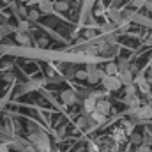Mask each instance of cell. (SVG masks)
<instances>
[{"instance_id":"6da1fadb","label":"cell","mask_w":152,"mask_h":152,"mask_svg":"<svg viewBox=\"0 0 152 152\" xmlns=\"http://www.w3.org/2000/svg\"><path fill=\"white\" fill-rule=\"evenodd\" d=\"M101 83H103V87H104L108 92H115V90H118V88L122 87L120 78H118V76H110V75L103 76V78H101Z\"/></svg>"},{"instance_id":"7a4b0ae2","label":"cell","mask_w":152,"mask_h":152,"mask_svg":"<svg viewBox=\"0 0 152 152\" xmlns=\"http://www.w3.org/2000/svg\"><path fill=\"white\" fill-rule=\"evenodd\" d=\"M133 118H134V124L136 122H147L149 118H152V108L149 104H143L140 108H136V112H133Z\"/></svg>"},{"instance_id":"3957f363","label":"cell","mask_w":152,"mask_h":152,"mask_svg":"<svg viewBox=\"0 0 152 152\" xmlns=\"http://www.w3.org/2000/svg\"><path fill=\"white\" fill-rule=\"evenodd\" d=\"M104 75H106L104 71L97 69V67L92 66V64L87 67V81H88V83H97V81H101V78H103Z\"/></svg>"},{"instance_id":"277c9868","label":"cell","mask_w":152,"mask_h":152,"mask_svg":"<svg viewBox=\"0 0 152 152\" xmlns=\"http://www.w3.org/2000/svg\"><path fill=\"white\" fill-rule=\"evenodd\" d=\"M96 112H99V113H103V115H108L112 112V104L106 99H97L96 101Z\"/></svg>"},{"instance_id":"5b68a950","label":"cell","mask_w":152,"mask_h":152,"mask_svg":"<svg viewBox=\"0 0 152 152\" xmlns=\"http://www.w3.org/2000/svg\"><path fill=\"white\" fill-rule=\"evenodd\" d=\"M39 12L41 14H51V12H55L53 0H41L39 2Z\"/></svg>"},{"instance_id":"8992f818","label":"cell","mask_w":152,"mask_h":152,"mask_svg":"<svg viewBox=\"0 0 152 152\" xmlns=\"http://www.w3.org/2000/svg\"><path fill=\"white\" fill-rule=\"evenodd\" d=\"M60 97H62V103H64V104H75V103H76L75 90H64Z\"/></svg>"},{"instance_id":"52a82bcc","label":"cell","mask_w":152,"mask_h":152,"mask_svg":"<svg viewBox=\"0 0 152 152\" xmlns=\"http://www.w3.org/2000/svg\"><path fill=\"white\" fill-rule=\"evenodd\" d=\"M124 103L129 106V108H133V110H136V108H140V99L136 97V94H133V96H126L124 97Z\"/></svg>"},{"instance_id":"ba28073f","label":"cell","mask_w":152,"mask_h":152,"mask_svg":"<svg viewBox=\"0 0 152 152\" xmlns=\"http://www.w3.org/2000/svg\"><path fill=\"white\" fill-rule=\"evenodd\" d=\"M126 131L122 129V127H117L113 133H112V140H113L115 143H122V142H126Z\"/></svg>"},{"instance_id":"9c48e42d","label":"cell","mask_w":152,"mask_h":152,"mask_svg":"<svg viewBox=\"0 0 152 152\" xmlns=\"http://www.w3.org/2000/svg\"><path fill=\"white\" fill-rule=\"evenodd\" d=\"M96 110V99L94 97H85V101H83V112L85 113H92Z\"/></svg>"},{"instance_id":"30bf717a","label":"cell","mask_w":152,"mask_h":152,"mask_svg":"<svg viewBox=\"0 0 152 152\" xmlns=\"http://www.w3.org/2000/svg\"><path fill=\"white\" fill-rule=\"evenodd\" d=\"M118 78H120V81H122V85H127V83H133V80H134V76H133V71L131 69H127V71H122V73H118Z\"/></svg>"},{"instance_id":"8fae6325","label":"cell","mask_w":152,"mask_h":152,"mask_svg":"<svg viewBox=\"0 0 152 152\" xmlns=\"http://www.w3.org/2000/svg\"><path fill=\"white\" fill-rule=\"evenodd\" d=\"M88 115H90V118H92V122H94V124H96V127H97V126H101V124H104V122H106V115L99 113V112H96V110H94V112H92V113H88Z\"/></svg>"},{"instance_id":"7c38bea8","label":"cell","mask_w":152,"mask_h":152,"mask_svg":"<svg viewBox=\"0 0 152 152\" xmlns=\"http://www.w3.org/2000/svg\"><path fill=\"white\" fill-rule=\"evenodd\" d=\"M16 41H18L20 44H23V46H28V44L32 42L28 32H18V34H16Z\"/></svg>"},{"instance_id":"4fadbf2b","label":"cell","mask_w":152,"mask_h":152,"mask_svg":"<svg viewBox=\"0 0 152 152\" xmlns=\"http://www.w3.org/2000/svg\"><path fill=\"white\" fill-rule=\"evenodd\" d=\"M53 9L58 11V12H66V11L69 9V4H67L66 0H55V2H53Z\"/></svg>"},{"instance_id":"5bb4252c","label":"cell","mask_w":152,"mask_h":152,"mask_svg":"<svg viewBox=\"0 0 152 152\" xmlns=\"http://www.w3.org/2000/svg\"><path fill=\"white\" fill-rule=\"evenodd\" d=\"M104 73L110 75V76H117L118 75V67H117V64H115V62H108L106 67H104Z\"/></svg>"},{"instance_id":"9a60e30c","label":"cell","mask_w":152,"mask_h":152,"mask_svg":"<svg viewBox=\"0 0 152 152\" xmlns=\"http://www.w3.org/2000/svg\"><path fill=\"white\" fill-rule=\"evenodd\" d=\"M18 28L16 27H12V25H9V23H0V32L4 34V36H9V34H12V32H16Z\"/></svg>"},{"instance_id":"2e32d148","label":"cell","mask_w":152,"mask_h":152,"mask_svg":"<svg viewBox=\"0 0 152 152\" xmlns=\"http://www.w3.org/2000/svg\"><path fill=\"white\" fill-rule=\"evenodd\" d=\"M122 129L126 131V134H131L134 131V122L133 120H124L122 122Z\"/></svg>"},{"instance_id":"e0dca14e","label":"cell","mask_w":152,"mask_h":152,"mask_svg":"<svg viewBox=\"0 0 152 152\" xmlns=\"http://www.w3.org/2000/svg\"><path fill=\"white\" fill-rule=\"evenodd\" d=\"M16 28H18L16 32H28L30 30V21L28 20H23V21H20V25Z\"/></svg>"},{"instance_id":"ac0fdd59","label":"cell","mask_w":152,"mask_h":152,"mask_svg":"<svg viewBox=\"0 0 152 152\" xmlns=\"http://www.w3.org/2000/svg\"><path fill=\"white\" fill-rule=\"evenodd\" d=\"M39 16H41L39 9H30V11L27 12V20H28V21H36V20H39Z\"/></svg>"},{"instance_id":"d6986e66","label":"cell","mask_w":152,"mask_h":152,"mask_svg":"<svg viewBox=\"0 0 152 152\" xmlns=\"http://www.w3.org/2000/svg\"><path fill=\"white\" fill-rule=\"evenodd\" d=\"M117 67H118V73H122V71H127V69H131V66H129V62H127L126 58H120V60H118V64H117Z\"/></svg>"},{"instance_id":"ffe728a7","label":"cell","mask_w":152,"mask_h":152,"mask_svg":"<svg viewBox=\"0 0 152 152\" xmlns=\"http://www.w3.org/2000/svg\"><path fill=\"white\" fill-rule=\"evenodd\" d=\"M129 136H131V142H133L134 145H140V143H143V136H142V134H138V133H131Z\"/></svg>"},{"instance_id":"44dd1931","label":"cell","mask_w":152,"mask_h":152,"mask_svg":"<svg viewBox=\"0 0 152 152\" xmlns=\"http://www.w3.org/2000/svg\"><path fill=\"white\" fill-rule=\"evenodd\" d=\"M136 94V85L134 83H127L126 85V96H133Z\"/></svg>"},{"instance_id":"7402d4cb","label":"cell","mask_w":152,"mask_h":152,"mask_svg":"<svg viewBox=\"0 0 152 152\" xmlns=\"http://www.w3.org/2000/svg\"><path fill=\"white\" fill-rule=\"evenodd\" d=\"M136 152H152V149L147 143H140V145H136Z\"/></svg>"},{"instance_id":"603a6c76","label":"cell","mask_w":152,"mask_h":152,"mask_svg":"<svg viewBox=\"0 0 152 152\" xmlns=\"http://www.w3.org/2000/svg\"><path fill=\"white\" fill-rule=\"evenodd\" d=\"M145 2L147 0H133V5H134V9H143L145 7Z\"/></svg>"},{"instance_id":"cb8c5ba5","label":"cell","mask_w":152,"mask_h":152,"mask_svg":"<svg viewBox=\"0 0 152 152\" xmlns=\"http://www.w3.org/2000/svg\"><path fill=\"white\" fill-rule=\"evenodd\" d=\"M104 96H106L104 92H90V97H94L96 101H97V99H103Z\"/></svg>"},{"instance_id":"d4e9b609","label":"cell","mask_w":152,"mask_h":152,"mask_svg":"<svg viewBox=\"0 0 152 152\" xmlns=\"http://www.w3.org/2000/svg\"><path fill=\"white\" fill-rule=\"evenodd\" d=\"M75 76L78 80H87V71H76Z\"/></svg>"},{"instance_id":"484cf974","label":"cell","mask_w":152,"mask_h":152,"mask_svg":"<svg viewBox=\"0 0 152 152\" xmlns=\"http://www.w3.org/2000/svg\"><path fill=\"white\" fill-rule=\"evenodd\" d=\"M21 152H37V149L34 147V145H30V143H27L25 147H23V151Z\"/></svg>"},{"instance_id":"4316f807","label":"cell","mask_w":152,"mask_h":152,"mask_svg":"<svg viewBox=\"0 0 152 152\" xmlns=\"http://www.w3.org/2000/svg\"><path fill=\"white\" fill-rule=\"evenodd\" d=\"M85 37L87 39H94L96 37V32H94V30H87V32H85Z\"/></svg>"},{"instance_id":"83f0119b","label":"cell","mask_w":152,"mask_h":152,"mask_svg":"<svg viewBox=\"0 0 152 152\" xmlns=\"http://www.w3.org/2000/svg\"><path fill=\"white\" fill-rule=\"evenodd\" d=\"M37 46H48V39H46V37H41L37 41Z\"/></svg>"},{"instance_id":"f1b7e54d","label":"cell","mask_w":152,"mask_h":152,"mask_svg":"<svg viewBox=\"0 0 152 152\" xmlns=\"http://www.w3.org/2000/svg\"><path fill=\"white\" fill-rule=\"evenodd\" d=\"M145 7H147V9L152 12V0H147V2H145Z\"/></svg>"},{"instance_id":"f546056e","label":"cell","mask_w":152,"mask_h":152,"mask_svg":"<svg viewBox=\"0 0 152 152\" xmlns=\"http://www.w3.org/2000/svg\"><path fill=\"white\" fill-rule=\"evenodd\" d=\"M0 152H9V147L7 145H0Z\"/></svg>"},{"instance_id":"4dcf8cb0","label":"cell","mask_w":152,"mask_h":152,"mask_svg":"<svg viewBox=\"0 0 152 152\" xmlns=\"http://www.w3.org/2000/svg\"><path fill=\"white\" fill-rule=\"evenodd\" d=\"M5 37V36H4V34H2V32H0V41H2V39Z\"/></svg>"},{"instance_id":"1f68e13d","label":"cell","mask_w":152,"mask_h":152,"mask_svg":"<svg viewBox=\"0 0 152 152\" xmlns=\"http://www.w3.org/2000/svg\"><path fill=\"white\" fill-rule=\"evenodd\" d=\"M118 2H120V0H113V5H115V4H118Z\"/></svg>"},{"instance_id":"d6a6232c","label":"cell","mask_w":152,"mask_h":152,"mask_svg":"<svg viewBox=\"0 0 152 152\" xmlns=\"http://www.w3.org/2000/svg\"><path fill=\"white\" fill-rule=\"evenodd\" d=\"M151 73H152V62H151Z\"/></svg>"}]
</instances>
